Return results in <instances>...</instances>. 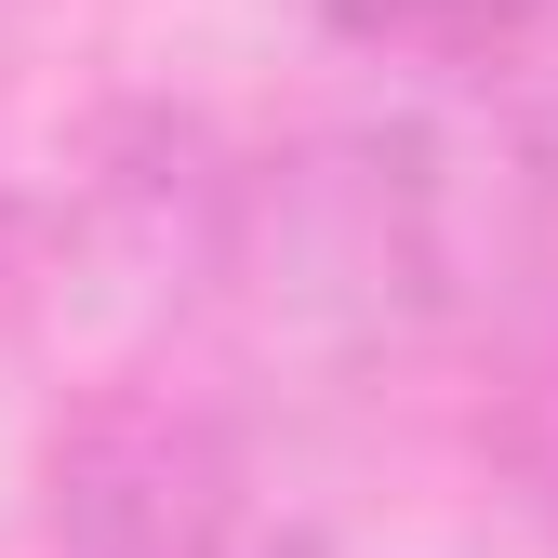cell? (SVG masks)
Returning <instances> with one entry per match:
<instances>
[{
	"label": "cell",
	"mask_w": 558,
	"mask_h": 558,
	"mask_svg": "<svg viewBox=\"0 0 558 558\" xmlns=\"http://www.w3.org/2000/svg\"><path fill=\"white\" fill-rule=\"evenodd\" d=\"M306 14L386 66H506L545 27V0H306Z\"/></svg>",
	"instance_id": "4"
},
{
	"label": "cell",
	"mask_w": 558,
	"mask_h": 558,
	"mask_svg": "<svg viewBox=\"0 0 558 558\" xmlns=\"http://www.w3.org/2000/svg\"><path fill=\"white\" fill-rule=\"evenodd\" d=\"M452 306H465V199L412 120H319L227 147L186 319H214L240 373L360 386L412 360Z\"/></svg>",
	"instance_id": "1"
},
{
	"label": "cell",
	"mask_w": 558,
	"mask_h": 558,
	"mask_svg": "<svg viewBox=\"0 0 558 558\" xmlns=\"http://www.w3.org/2000/svg\"><path fill=\"white\" fill-rule=\"evenodd\" d=\"M14 27H27V0H0V53H14Z\"/></svg>",
	"instance_id": "6"
},
{
	"label": "cell",
	"mask_w": 558,
	"mask_h": 558,
	"mask_svg": "<svg viewBox=\"0 0 558 558\" xmlns=\"http://www.w3.org/2000/svg\"><path fill=\"white\" fill-rule=\"evenodd\" d=\"M478 465L558 545V279L493 319V360H478Z\"/></svg>",
	"instance_id": "3"
},
{
	"label": "cell",
	"mask_w": 558,
	"mask_h": 558,
	"mask_svg": "<svg viewBox=\"0 0 558 558\" xmlns=\"http://www.w3.org/2000/svg\"><path fill=\"white\" fill-rule=\"evenodd\" d=\"M40 558H319L240 386L107 373L40 439Z\"/></svg>",
	"instance_id": "2"
},
{
	"label": "cell",
	"mask_w": 558,
	"mask_h": 558,
	"mask_svg": "<svg viewBox=\"0 0 558 558\" xmlns=\"http://www.w3.org/2000/svg\"><path fill=\"white\" fill-rule=\"evenodd\" d=\"M506 160H519V186L545 199V214H558V0H545V27L506 53Z\"/></svg>",
	"instance_id": "5"
}]
</instances>
